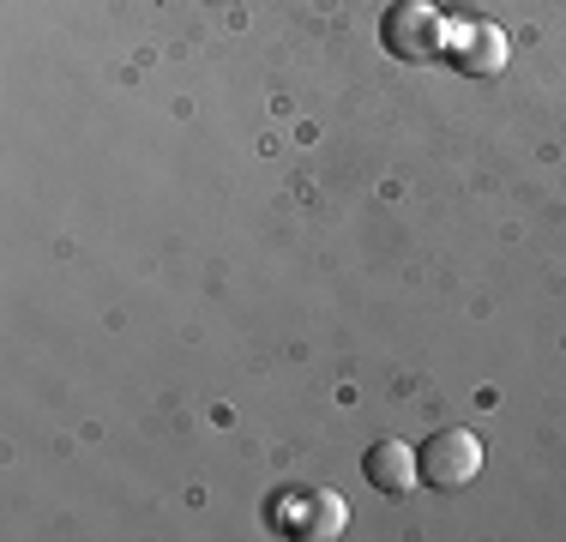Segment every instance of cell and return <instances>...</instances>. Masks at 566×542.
I'll return each mask as SVG.
<instances>
[{"mask_svg": "<svg viewBox=\"0 0 566 542\" xmlns=\"http://www.w3.org/2000/svg\"><path fill=\"white\" fill-rule=\"evenodd\" d=\"M416 470H422V488L458 494V488H470V482H476V470H482V440L470 428H440V434H428V440H422Z\"/></svg>", "mask_w": 566, "mask_h": 542, "instance_id": "cell-1", "label": "cell"}, {"mask_svg": "<svg viewBox=\"0 0 566 542\" xmlns=\"http://www.w3.org/2000/svg\"><path fill=\"white\" fill-rule=\"evenodd\" d=\"M361 470H368V482L380 488V494H410L416 482H422V470H416V452L403 440H380L368 446V458H361Z\"/></svg>", "mask_w": 566, "mask_h": 542, "instance_id": "cell-3", "label": "cell"}, {"mask_svg": "<svg viewBox=\"0 0 566 542\" xmlns=\"http://www.w3.org/2000/svg\"><path fill=\"white\" fill-rule=\"evenodd\" d=\"M452 66H458V73H470V79L501 73V66H506V37H501V24H470V31L458 37V49H452Z\"/></svg>", "mask_w": 566, "mask_h": 542, "instance_id": "cell-4", "label": "cell"}, {"mask_svg": "<svg viewBox=\"0 0 566 542\" xmlns=\"http://www.w3.org/2000/svg\"><path fill=\"white\" fill-rule=\"evenodd\" d=\"M380 43L392 61H428V54L447 49V19L428 0H392L380 19Z\"/></svg>", "mask_w": 566, "mask_h": 542, "instance_id": "cell-2", "label": "cell"}, {"mask_svg": "<svg viewBox=\"0 0 566 542\" xmlns=\"http://www.w3.org/2000/svg\"><path fill=\"white\" fill-rule=\"evenodd\" d=\"M344 531V500L338 494H307V519L295 524V536H338Z\"/></svg>", "mask_w": 566, "mask_h": 542, "instance_id": "cell-5", "label": "cell"}]
</instances>
